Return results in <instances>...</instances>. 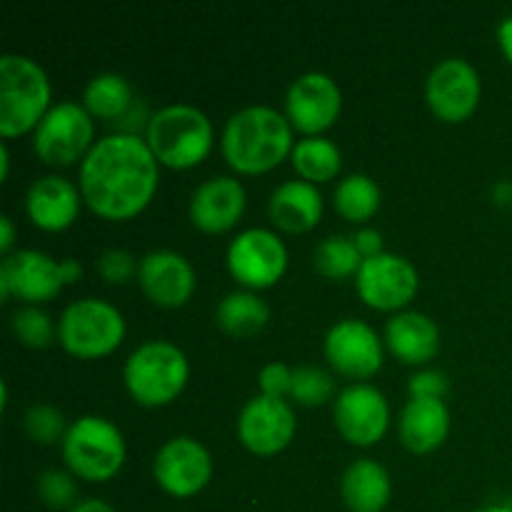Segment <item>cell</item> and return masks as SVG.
<instances>
[{"label":"cell","instance_id":"obj_37","mask_svg":"<svg viewBox=\"0 0 512 512\" xmlns=\"http://www.w3.org/2000/svg\"><path fill=\"white\" fill-rule=\"evenodd\" d=\"M353 243H355V248H358V253L363 255V260L385 253L383 235H380L375 228H360L358 233L353 235Z\"/></svg>","mask_w":512,"mask_h":512},{"label":"cell","instance_id":"obj_9","mask_svg":"<svg viewBox=\"0 0 512 512\" xmlns=\"http://www.w3.org/2000/svg\"><path fill=\"white\" fill-rule=\"evenodd\" d=\"M288 268V248L268 228H248L228 248V270L240 285L263 290L278 283Z\"/></svg>","mask_w":512,"mask_h":512},{"label":"cell","instance_id":"obj_25","mask_svg":"<svg viewBox=\"0 0 512 512\" xmlns=\"http://www.w3.org/2000/svg\"><path fill=\"white\" fill-rule=\"evenodd\" d=\"M215 320L220 330L233 338H253L268 325L270 308L263 298L250 290H235L220 300L215 308Z\"/></svg>","mask_w":512,"mask_h":512},{"label":"cell","instance_id":"obj_8","mask_svg":"<svg viewBox=\"0 0 512 512\" xmlns=\"http://www.w3.org/2000/svg\"><path fill=\"white\" fill-rule=\"evenodd\" d=\"M93 115L75 100L55 103L33 133V148L48 165H73L85 160L93 140Z\"/></svg>","mask_w":512,"mask_h":512},{"label":"cell","instance_id":"obj_36","mask_svg":"<svg viewBox=\"0 0 512 512\" xmlns=\"http://www.w3.org/2000/svg\"><path fill=\"white\" fill-rule=\"evenodd\" d=\"M410 398H438L443 400L448 393V378L440 370H420L410 378Z\"/></svg>","mask_w":512,"mask_h":512},{"label":"cell","instance_id":"obj_16","mask_svg":"<svg viewBox=\"0 0 512 512\" xmlns=\"http://www.w3.org/2000/svg\"><path fill=\"white\" fill-rule=\"evenodd\" d=\"M63 290L60 263L40 250H15L0 263V293L23 303H45Z\"/></svg>","mask_w":512,"mask_h":512},{"label":"cell","instance_id":"obj_38","mask_svg":"<svg viewBox=\"0 0 512 512\" xmlns=\"http://www.w3.org/2000/svg\"><path fill=\"white\" fill-rule=\"evenodd\" d=\"M13 243H15L13 220H10L8 215H3V218H0V253L10 255V250H13Z\"/></svg>","mask_w":512,"mask_h":512},{"label":"cell","instance_id":"obj_1","mask_svg":"<svg viewBox=\"0 0 512 512\" xmlns=\"http://www.w3.org/2000/svg\"><path fill=\"white\" fill-rule=\"evenodd\" d=\"M158 190V160L145 138L113 133L95 140L80 163V193L105 220H128L148 208Z\"/></svg>","mask_w":512,"mask_h":512},{"label":"cell","instance_id":"obj_28","mask_svg":"<svg viewBox=\"0 0 512 512\" xmlns=\"http://www.w3.org/2000/svg\"><path fill=\"white\" fill-rule=\"evenodd\" d=\"M380 185L370 175L353 173L343 178L335 188V210L350 223H363L370 220L380 208Z\"/></svg>","mask_w":512,"mask_h":512},{"label":"cell","instance_id":"obj_12","mask_svg":"<svg viewBox=\"0 0 512 512\" xmlns=\"http://www.w3.org/2000/svg\"><path fill=\"white\" fill-rule=\"evenodd\" d=\"M343 110L340 85L328 73H303L293 80L285 95V118L308 138L325 133Z\"/></svg>","mask_w":512,"mask_h":512},{"label":"cell","instance_id":"obj_15","mask_svg":"<svg viewBox=\"0 0 512 512\" xmlns=\"http://www.w3.org/2000/svg\"><path fill=\"white\" fill-rule=\"evenodd\" d=\"M325 358L345 378H373L383 368V343L363 320H340L325 335Z\"/></svg>","mask_w":512,"mask_h":512},{"label":"cell","instance_id":"obj_3","mask_svg":"<svg viewBox=\"0 0 512 512\" xmlns=\"http://www.w3.org/2000/svg\"><path fill=\"white\" fill-rule=\"evenodd\" d=\"M145 143L160 165L175 170L195 168L213 148V123L195 105H165L148 118Z\"/></svg>","mask_w":512,"mask_h":512},{"label":"cell","instance_id":"obj_35","mask_svg":"<svg viewBox=\"0 0 512 512\" xmlns=\"http://www.w3.org/2000/svg\"><path fill=\"white\" fill-rule=\"evenodd\" d=\"M290 383H293V368L285 363H268L258 375L260 395L268 398L285 400V395H290Z\"/></svg>","mask_w":512,"mask_h":512},{"label":"cell","instance_id":"obj_4","mask_svg":"<svg viewBox=\"0 0 512 512\" xmlns=\"http://www.w3.org/2000/svg\"><path fill=\"white\" fill-rule=\"evenodd\" d=\"M190 378L183 350L168 340H148L128 355L123 368L130 398L143 408H160L178 398Z\"/></svg>","mask_w":512,"mask_h":512},{"label":"cell","instance_id":"obj_21","mask_svg":"<svg viewBox=\"0 0 512 512\" xmlns=\"http://www.w3.org/2000/svg\"><path fill=\"white\" fill-rule=\"evenodd\" d=\"M385 343L403 363L425 365L440 353V330L425 313L400 310L385 325Z\"/></svg>","mask_w":512,"mask_h":512},{"label":"cell","instance_id":"obj_29","mask_svg":"<svg viewBox=\"0 0 512 512\" xmlns=\"http://www.w3.org/2000/svg\"><path fill=\"white\" fill-rule=\"evenodd\" d=\"M363 265V255L355 248L348 235H330L315 248V268L328 280H343L358 275Z\"/></svg>","mask_w":512,"mask_h":512},{"label":"cell","instance_id":"obj_39","mask_svg":"<svg viewBox=\"0 0 512 512\" xmlns=\"http://www.w3.org/2000/svg\"><path fill=\"white\" fill-rule=\"evenodd\" d=\"M498 43L505 58L512 63V15H508V18L498 25Z\"/></svg>","mask_w":512,"mask_h":512},{"label":"cell","instance_id":"obj_13","mask_svg":"<svg viewBox=\"0 0 512 512\" xmlns=\"http://www.w3.org/2000/svg\"><path fill=\"white\" fill-rule=\"evenodd\" d=\"M153 478L173 498H193L213 478V458L198 440L178 435L155 453Z\"/></svg>","mask_w":512,"mask_h":512},{"label":"cell","instance_id":"obj_34","mask_svg":"<svg viewBox=\"0 0 512 512\" xmlns=\"http://www.w3.org/2000/svg\"><path fill=\"white\" fill-rule=\"evenodd\" d=\"M138 268L140 265L135 263V258L128 250H105L98 258V270L108 283H128L133 275H138Z\"/></svg>","mask_w":512,"mask_h":512},{"label":"cell","instance_id":"obj_42","mask_svg":"<svg viewBox=\"0 0 512 512\" xmlns=\"http://www.w3.org/2000/svg\"><path fill=\"white\" fill-rule=\"evenodd\" d=\"M473 512H512V505L508 503H495V505H485V508H478Z\"/></svg>","mask_w":512,"mask_h":512},{"label":"cell","instance_id":"obj_22","mask_svg":"<svg viewBox=\"0 0 512 512\" xmlns=\"http://www.w3.org/2000/svg\"><path fill=\"white\" fill-rule=\"evenodd\" d=\"M450 433V410L445 400L410 398L400 413V443L415 455L433 453Z\"/></svg>","mask_w":512,"mask_h":512},{"label":"cell","instance_id":"obj_23","mask_svg":"<svg viewBox=\"0 0 512 512\" xmlns=\"http://www.w3.org/2000/svg\"><path fill=\"white\" fill-rule=\"evenodd\" d=\"M270 220L285 233H308L320 223L323 195L308 180H288L270 195Z\"/></svg>","mask_w":512,"mask_h":512},{"label":"cell","instance_id":"obj_26","mask_svg":"<svg viewBox=\"0 0 512 512\" xmlns=\"http://www.w3.org/2000/svg\"><path fill=\"white\" fill-rule=\"evenodd\" d=\"M293 168L298 170L300 180L308 183H328L343 168V153L333 140L323 138V135H313V138H303L295 143L293 153Z\"/></svg>","mask_w":512,"mask_h":512},{"label":"cell","instance_id":"obj_5","mask_svg":"<svg viewBox=\"0 0 512 512\" xmlns=\"http://www.w3.org/2000/svg\"><path fill=\"white\" fill-rule=\"evenodd\" d=\"M50 105V80L35 60L25 55L0 58V135L18 138L38 128Z\"/></svg>","mask_w":512,"mask_h":512},{"label":"cell","instance_id":"obj_41","mask_svg":"<svg viewBox=\"0 0 512 512\" xmlns=\"http://www.w3.org/2000/svg\"><path fill=\"white\" fill-rule=\"evenodd\" d=\"M68 512H115V508H113V505L105 503V500H100V498H85V500H80V503Z\"/></svg>","mask_w":512,"mask_h":512},{"label":"cell","instance_id":"obj_19","mask_svg":"<svg viewBox=\"0 0 512 512\" xmlns=\"http://www.w3.org/2000/svg\"><path fill=\"white\" fill-rule=\"evenodd\" d=\"M245 205H248V195H245L243 183L228 175H218L193 190L188 213L195 228L215 235L233 228L245 213Z\"/></svg>","mask_w":512,"mask_h":512},{"label":"cell","instance_id":"obj_20","mask_svg":"<svg viewBox=\"0 0 512 512\" xmlns=\"http://www.w3.org/2000/svg\"><path fill=\"white\" fill-rule=\"evenodd\" d=\"M80 198H83V193L68 178L45 175L28 188L25 210L40 230L58 233V230L70 228L75 223L80 213Z\"/></svg>","mask_w":512,"mask_h":512},{"label":"cell","instance_id":"obj_6","mask_svg":"<svg viewBox=\"0 0 512 512\" xmlns=\"http://www.w3.org/2000/svg\"><path fill=\"white\" fill-rule=\"evenodd\" d=\"M63 458L70 473L88 483H108L125 463V438L120 428L98 415H83L68 425Z\"/></svg>","mask_w":512,"mask_h":512},{"label":"cell","instance_id":"obj_10","mask_svg":"<svg viewBox=\"0 0 512 512\" xmlns=\"http://www.w3.org/2000/svg\"><path fill=\"white\" fill-rule=\"evenodd\" d=\"M480 75L463 58L440 60L425 80V98L430 110L443 123H463L480 103Z\"/></svg>","mask_w":512,"mask_h":512},{"label":"cell","instance_id":"obj_17","mask_svg":"<svg viewBox=\"0 0 512 512\" xmlns=\"http://www.w3.org/2000/svg\"><path fill=\"white\" fill-rule=\"evenodd\" d=\"M295 425V413L285 400L255 395L238 415V438L250 453L275 455L288 448Z\"/></svg>","mask_w":512,"mask_h":512},{"label":"cell","instance_id":"obj_40","mask_svg":"<svg viewBox=\"0 0 512 512\" xmlns=\"http://www.w3.org/2000/svg\"><path fill=\"white\" fill-rule=\"evenodd\" d=\"M80 275H83V265H80L78 260L75 258L60 260V278H63V285L75 283V280H80Z\"/></svg>","mask_w":512,"mask_h":512},{"label":"cell","instance_id":"obj_14","mask_svg":"<svg viewBox=\"0 0 512 512\" xmlns=\"http://www.w3.org/2000/svg\"><path fill=\"white\" fill-rule=\"evenodd\" d=\"M335 428L348 443L370 448L378 443L390 425V405L375 385L355 383L340 390L333 403Z\"/></svg>","mask_w":512,"mask_h":512},{"label":"cell","instance_id":"obj_24","mask_svg":"<svg viewBox=\"0 0 512 512\" xmlns=\"http://www.w3.org/2000/svg\"><path fill=\"white\" fill-rule=\"evenodd\" d=\"M340 498L350 512H383L393 498L388 470L378 460H353L340 478Z\"/></svg>","mask_w":512,"mask_h":512},{"label":"cell","instance_id":"obj_7","mask_svg":"<svg viewBox=\"0 0 512 512\" xmlns=\"http://www.w3.org/2000/svg\"><path fill=\"white\" fill-rule=\"evenodd\" d=\"M125 338V318L113 303L100 298H83L63 310L58 323V340L70 355L93 360L110 355Z\"/></svg>","mask_w":512,"mask_h":512},{"label":"cell","instance_id":"obj_31","mask_svg":"<svg viewBox=\"0 0 512 512\" xmlns=\"http://www.w3.org/2000/svg\"><path fill=\"white\" fill-rule=\"evenodd\" d=\"M10 328H13V335L28 348H48L53 343V338L58 335V328L53 325V318H50L45 310H40L38 305H25L10 320Z\"/></svg>","mask_w":512,"mask_h":512},{"label":"cell","instance_id":"obj_2","mask_svg":"<svg viewBox=\"0 0 512 512\" xmlns=\"http://www.w3.org/2000/svg\"><path fill=\"white\" fill-rule=\"evenodd\" d=\"M223 158L238 173H268L293 153V125L268 105H248L230 115L220 138Z\"/></svg>","mask_w":512,"mask_h":512},{"label":"cell","instance_id":"obj_32","mask_svg":"<svg viewBox=\"0 0 512 512\" xmlns=\"http://www.w3.org/2000/svg\"><path fill=\"white\" fill-rule=\"evenodd\" d=\"M25 433L40 445H53L65 438L68 428H65V418L58 408L53 405H33L23 418Z\"/></svg>","mask_w":512,"mask_h":512},{"label":"cell","instance_id":"obj_18","mask_svg":"<svg viewBox=\"0 0 512 512\" xmlns=\"http://www.w3.org/2000/svg\"><path fill=\"white\" fill-rule=\"evenodd\" d=\"M138 283L160 308H180L195 293V270L175 250H153L140 260Z\"/></svg>","mask_w":512,"mask_h":512},{"label":"cell","instance_id":"obj_43","mask_svg":"<svg viewBox=\"0 0 512 512\" xmlns=\"http://www.w3.org/2000/svg\"><path fill=\"white\" fill-rule=\"evenodd\" d=\"M0 165H3V178H8V168H10V158H8V145H0Z\"/></svg>","mask_w":512,"mask_h":512},{"label":"cell","instance_id":"obj_33","mask_svg":"<svg viewBox=\"0 0 512 512\" xmlns=\"http://www.w3.org/2000/svg\"><path fill=\"white\" fill-rule=\"evenodd\" d=\"M38 495L48 508L53 510H73L78 500V485L73 475L65 470H45L38 478Z\"/></svg>","mask_w":512,"mask_h":512},{"label":"cell","instance_id":"obj_30","mask_svg":"<svg viewBox=\"0 0 512 512\" xmlns=\"http://www.w3.org/2000/svg\"><path fill=\"white\" fill-rule=\"evenodd\" d=\"M335 380L328 370L315 365H300L293 368V383H290V398L303 408H318L333 400Z\"/></svg>","mask_w":512,"mask_h":512},{"label":"cell","instance_id":"obj_27","mask_svg":"<svg viewBox=\"0 0 512 512\" xmlns=\"http://www.w3.org/2000/svg\"><path fill=\"white\" fill-rule=\"evenodd\" d=\"M83 105L90 115L103 120H118L133 105V90L118 73H100L85 85Z\"/></svg>","mask_w":512,"mask_h":512},{"label":"cell","instance_id":"obj_11","mask_svg":"<svg viewBox=\"0 0 512 512\" xmlns=\"http://www.w3.org/2000/svg\"><path fill=\"white\" fill-rule=\"evenodd\" d=\"M355 288L365 305L375 310H400L415 298L420 288V275L408 258L395 253H380L363 260Z\"/></svg>","mask_w":512,"mask_h":512}]
</instances>
